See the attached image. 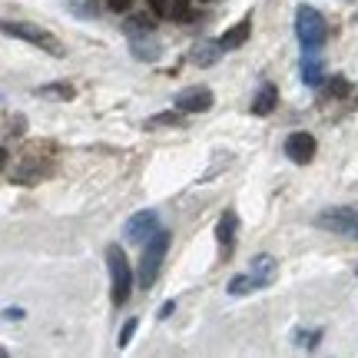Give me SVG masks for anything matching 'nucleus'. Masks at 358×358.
<instances>
[{
    "label": "nucleus",
    "instance_id": "f257e3e1",
    "mask_svg": "<svg viewBox=\"0 0 358 358\" xmlns=\"http://www.w3.org/2000/svg\"><path fill=\"white\" fill-rule=\"evenodd\" d=\"M0 34H7V37H17V40H27V43H34L40 50H47L50 57H64V43L53 37L50 30H43L37 24H27V20H0Z\"/></svg>",
    "mask_w": 358,
    "mask_h": 358
},
{
    "label": "nucleus",
    "instance_id": "f03ea898",
    "mask_svg": "<svg viewBox=\"0 0 358 358\" xmlns=\"http://www.w3.org/2000/svg\"><path fill=\"white\" fill-rule=\"evenodd\" d=\"M295 34H299V43H302V50H306V53H315L322 43H325V37H329L325 17H322L315 7L302 3V7L295 10Z\"/></svg>",
    "mask_w": 358,
    "mask_h": 358
},
{
    "label": "nucleus",
    "instance_id": "7ed1b4c3",
    "mask_svg": "<svg viewBox=\"0 0 358 358\" xmlns=\"http://www.w3.org/2000/svg\"><path fill=\"white\" fill-rule=\"evenodd\" d=\"M106 266H110V285H113V306H127L133 292V268L123 252V245H106Z\"/></svg>",
    "mask_w": 358,
    "mask_h": 358
},
{
    "label": "nucleus",
    "instance_id": "20e7f679",
    "mask_svg": "<svg viewBox=\"0 0 358 358\" xmlns=\"http://www.w3.org/2000/svg\"><path fill=\"white\" fill-rule=\"evenodd\" d=\"M166 252H169V232L156 229L153 236H150V243H146V252H143V262H140V289H153Z\"/></svg>",
    "mask_w": 358,
    "mask_h": 358
},
{
    "label": "nucleus",
    "instance_id": "39448f33",
    "mask_svg": "<svg viewBox=\"0 0 358 358\" xmlns=\"http://www.w3.org/2000/svg\"><path fill=\"white\" fill-rule=\"evenodd\" d=\"M315 226L319 229H329L335 236H355L358 229V209L352 206H338V209H325L315 216Z\"/></svg>",
    "mask_w": 358,
    "mask_h": 358
},
{
    "label": "nucleus",
    "instance_id": "423d86ee",
    "mask_svg": "<svg viewBox=\"0 0 358 358\" xmlns=\"http://www.w3.org/2000/svg\"><path fill=\"white\" fill-rule=\"evenodd\" d=\"M213 90L209 87H189V90H179L176 96V110L182 113H206L209 106H213Z\"/></svg>",
    "mask_w": 358,
    "mask_h": 358
},
{
    "label": "nucleus",
    "instance_id": "0eeeda50",
    "mask_svg": "<svg viewBox=\"0 0 358 358\" xmlns=\"http://www.w3.org/2000/svg\"><path fill=\"white\" fill-rule=\"evenodd\" d=\"M156 229H159L156 213L153 209H143V213H136V216L127 219V243H146Z\"/></svg>",
    "mask_w": 358,
    "mask_h": 358
},
{
    "label": "nucleus",
    "instance_id": "6e6552de",
    "mask_svg": "<svg viewBox=\"0 0 358 358\" xmlns=\"http://www.w3.org/2000/svg\"><path fill=\"white\" fill-rule=\"evenodd\" d=\"M285 156L299 163V166H308L312 163V156H315V136L312 133H292L289 140H285Z\"/></svg>",
    "mask_w": 358,
    "mask_h": 358
},
{
    "label": "nucleus",
    "instance_id": "1a4fd4ad",
    "mask_svg": "<svg viewBox=\"0 0 358 358\" xmlns=\"http://www.w3.org/2000/svg\"><path fill=\"white\" fill-rule=\"evenodd\" d=\"M275 272H279V266H275V259L272 256H256L252 259V268H249V275H252V282H256V289H266L268 282L275 279Z\"/></svg>",
    "mask_w": 358,
    "mask_h": 358
},
{
    "label": "nucleus",
    "instance_id": "9d476101",
    "mask_svg": "<svg viewBox=\"0 0 358 358\" xmlns=\"http://www.w3.org/2000/svg\"><path fill=\"white\" fill-rule=\"evenodd\" d=\"M236 226H239V219L232 209H226L222 216H219V226H216V239L222 245V252H229V245L236 243Z\"/></svg>",
    "mask_w": 358,
    "mask_h": 358
},
{
    "label": "nucleus",
    "instance_id": "9b49d317",
    "mask_svg": "<svg viewBox=\"0 0 358 358\" xmlns=\"http://www.w3.org/2000/svg\"><path fill=\"white\" fill-rule=\"evenodd\" d=\"M275 106H279V90L272 87V83H266V87L256 93V100H252V113H256V116H268Z\"/></svg>",
    "mask_w": 358,
    "mask_h": 358
},
{
    "label": "nucleus",
    "instance_id": "f8f14e48",
    "mask_svg": "<svg viewBox=\"0 0 358 358\" xmlns=\"http://www.w3.org/2000/svg\"><path fill=\"white\" fill-rule=\"evenodd\" d=\"M249 34H252V24H249V20H239V24L229 27V30L219 37V43H222V50H236V47H243L245 40H249Z\"/></svg>",
    "mask_w": 358,
    "mask_h": 358
},
{
    "label": "nucleus",
    "instance_id": "ddd939ff",
    "mask_svg": "<svg viewBox=\"0 0 358 358\" xmlns=\"http://www.w3.org/2000/svg\"><path fill=\"white\" fill-rule=\"evenodd\" d=\"M302 80H306V87H322L325 83V66H322L319 57L306 53V60H302Z\"/></svg>",
    "mask_w": 358,
    "mask_h": 358
},
{
    "label": "nucleus",
    "instance_id": "4468645a",
    "mask_svg": "<svg viewBox=\"0 0 358 358\" xmlns=\"http://www.w3.org/2000/svg\"><path fill=\"white\" fill-rule=\"evenodd\" d=\"M222 57V43H196L192 50V64L196 66H213Z\"/></svg>",
    "mask_w": 358,
    "mask_h": 358
},
{
    "label": "nucleus",
    "instance_id": "2eb2a0df",
    "mask_svg": "<svg viewBox=\"0 0 358 358\" xmlns=\"http://www.w3.org/2000/svg\"><path fill=\"white\" fill-rule=\"evenodd\" d=\"M182 123V110H176V113H156L146 120V129H156V127H179Z\"/></svg>",
    "mask_w": 358,
    "mask_h": 358
},
{
    "label": "nucleus",
    "instance_id": "dca6fc26",
    "mask_svg": "<svg viewBox=\"0 0 358 358\" xmlns=\"http://www.w3.org/2000/svg\"><path fill=\"white\" fill-rule=\"evenodd\" d=\"M256 289V282H252V275L245 272V275H232L229 279V295H249Z\"/></svg>",
    "mask_w": 358,
    "mask_h": 358
},
{
    "label": "nucleus",
    "instance_id": "f3484780",
    "mask_svg": "<svg viewBox=\"0 0 358 358\" xmlns=\"http://www.w3.org/2000/svg\"><path fill=\"white\" fill-rule=\"evenodd\" d=\"M133 53H136L140 60H156V43H150V40H140V37H133Z\"/></svg>",
    "mask_w": 358,
    "mask_h": 358
},
{
    "label": "nucleus",
    "instance_id": "a211bd4d",
    "mask_svg": "<svg viewBox=\"0 0 358 358\" xmlns=\"http://www.w3.org/2000/svg\"><path fill=\"white\" fill-rule=\"evenodd\" d=\"M37 93H43V96H64V100H73V87H66V83H57V87H40Z\"/></svg>",
    "mask_w": 358,
    "mask_h": 358
},
{
    "label": "nucleus",
    "instance_id": "6ab92c4d",
    "mask_svg": "<svg viewBox=\"0 0 358 358\" xmlns=\"http://www.w3.org/2000/svg\"><path fill=\"white\" fill-rule=\"evenodd\" d=\"M123 30H127L129 37H140L143 30H150V24H146V17H133L129 24H123Z\"/></svg>",
    "mask_w": 358,
    "mask_h": 358
},
{
    "label": "nucleus",
    "instance_id": "aec40b11",
    "mask_svg": "<svg viewBox=\"0 0 358 358\" xmlns=\"http://www.w3.org/2000/svg\"><path fill=\"white\" fill-rule=\"evenodd\" d=\"M136 325H140V322H136V319H129L127 325L120 329V348H127V345H129V338L136 335Z\"/></svg>",
    "mask_w": 358,
    "mask_h": 358
},
{
    "label": "nucleus",
    "instance_id": "412c9836",
    "mask_svg": "<svg viewBox=\"0 0 358 358\" xmlns=\"http://www.w3.org/2000/svg\"><path fill=\"white\" fill-rule=\"evenodd\" d=\"M186 10H189V0H169V13L173 17H186Z\"/></svg>",
    "mask_w": 358,
    "mask_h": 358
},
{
    "label": "nucleus",
    "instance_id": "4be33fe9",
    "mask_svg": "<svg viewBox=\"0 0 358 358\" xmlns=\"http://www.w3.org/2000/svg\"><path fill=\"white\" fill-rule=\"evenodd\" d=\"M329 93H332V96H345V93H348V83L342 77H335L332 83H329Z\"/></svg>",
    "mask_w": 358,
    "mask_h": 358
},
{
    "label": "nucleus",
    "instance_id": "5701e85b",
    "mask_svg": "<svg viewBox=\"0 0 358 358\" xmlns=\"http://www.w3.org/2000/svg\"><path fill=\"white\" fill-rule=\"evenodd\" d=\"M150 3V10L156 13V17H163V13H169V0H146Z\"/></svg>",
    "mask_w": 358,
    "mask_h": 358
},
{
    "label": "nucleus",
    "instance_id": "b1692460",
    "mask_svg": "<svg viewBox=\"0 0 358 358\" xmlns=\"http://www.w3.org/2000/svg\"><path fill=\"white\" fill-rule=\"evenodd\" d=\"M106 3H110V10H116V13H127V10H129V3H133V0H106Z\"/></svg>",
    "mask_w": 358,
    "mask_h": 358
},
{
    "label": "nucleus",
    "instance_id": "393cba45",
    "mask_svg": "<svg viewBox=\"0 0 358 358\" xmlns=\"http://www.w3.org/2000/svg\"><path fill=\"white\" fill-rule=\"evenodd\" d=\"M3 319H10V322L24 319V308H7V312H3Z\"/></svg>",
    "mask_w": 358,
    "mask_h": 358
},
{
    "label": "nucleus",
    "instance_id": "a878e982",
    "mask_svg": "<svg viewBox=\"0 0 358 358\" xmlns=\"http://www.w3.org/2000/svg\"><path fill=\"white\" fill-rule=\"evenodd\" d=\"M173 308H176V302H163V308H159V319H169V315H173Z\"/></svg>",
    "mask_w": 358,
    "mask_h": 358
},
{
    "label": "nucleus",
    "instance_id": "bb28decb",
    "mask_svg": "<svg viewBox=\"0 0 358 358\" xmlns=\"http://www.w3.org/2000/svg\"><path fill=\"white\" fill-rule=\"evenodd\" d=\"M3 166H7V150L0 146V173H3Z\"/></svg>",
    "mask_w": 358,
    "mask_h": 358
}]
</instances>
